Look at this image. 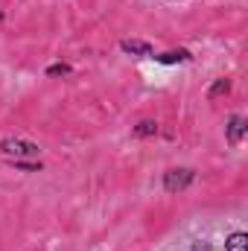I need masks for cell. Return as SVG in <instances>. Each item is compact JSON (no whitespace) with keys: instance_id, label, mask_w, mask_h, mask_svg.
I'll list each match as a JSON object with an SVG mask.
<instances>
[{"instance_id":"cell-1","label":"cell","mask_w":248,"mask_h":251,"mask_svg":"<svg viewBox=\"0 0 248 251\" xmlns=\"http://www.w3.org/2000/svg\"><path fill=\"white\" fill-rule=\"evenodd\" d=\"M0 152L6 155V161H32L38 158V143L24 140V137H3L0 140Z\"/></svg>"},{"instance_id":"cell-4","label":"cell","mask_w":248,"mask_h":251,"mask_svg":"<svg viewBox=\"0 0 248 251\" xmlns=\"http://www.w3.org/2000/svg\"><path fill=\"white\" fill-rule=\"evenodd\" d=\"M120 50L128 53V56H137V59H152V56H155L152 44H149V41H137V38H123V41H120Z\"/></svg>"},{"instance_id":"cell-5","label":"cell","mask_w":248,"mask_h":251,"mask_svg":"<svg viewBox=\"0 0 248 251\" xmlns=\"http://www.w3.org/2000/svg\"><path fill=\"white\" fill-rule=\"evenodd\" d=\"M155 62H161V64H181V62H190L193 56H190V50H167V53H155L152 56Z\"/></svg>"},{"instance_id":"cell-12","label":"cell","mask_w":248,"mask_h":251,"mask_svg":"<svg viewBox=\"0 0 248 251\" xmlns=\"http://www.w3.org/2000/svg\"><path fill=\"white\" fill-rule=\"evenodd\" d=\"M0 21H3V12H0Z\"/></svg>"},{"instance_id":"cell-6","label":"cell","mask_w":248,"mask_h":251,"mask_svg":"<svg viewBox=\"0 0 248 251\" xmlns=\"http://www.w3.org/2000/svg\"><path fill=\"white\" fill-rule=\"evenodd\" d=\"M225 249L228 251H248V234L246 231H234V234L225 240Z\"/></svg>"},{"instance_id":"cell-10","label":"cell","mask_w":248,"mask_h":251,"mask_svg":"<svg viewBox=\"0 0 248 251\" xmlns=\"http://www.w3.org/2000/svg\"><path fill=\"white\" fill-rule=\"evenodd\" d=\"M9 164H12L15 170H26V173H38V170H41V161H38V164H35V161H9Z\"/></svg>"},{"instance_id":"cell-11","label":"cell","mask_w":248,"mask_h":251,"mask_svg":"<svg viewBox=\"0 0 248 251\" xmlns=\"http://www.w3.org/2000/svg\"><path fill=\"white\" fill-rule=\"evenodd\" d=\"M193 251H207V246H193Z\"/></svg>"},{"instance_id":"cell-2","label":"cell","mask_w":248,"mask_h":251,"mask_svg":"<svg viewBox=\"0 0 248 251\" xmlns=\"http://www.w3.org/2000/svg\"><path fill=\"white\" fill-rule=\"evenodd\" d=\"M196 181V170L193 167H170L167 173H164V190L167 193H184L190 184Z\"/></svg>"},{"instance_id":"cell-7","label":"cell","mask_w":248,"mask_h":251,"mask_svg":"<svg viewBox=\"0 0 248 251\" xmlns=\"http://www.w3.org/2000/svg\"><path fill=\"white\" fill-rule=\"evenodd\" d=\"M225 94H231V79H216V82L207 88V100H219V97H225Z\"/></svg>"},{"instance_id":"cell-3","label":"cell","mask_w":248,"mask_h":251,"mask_svg":"<svg viewBox=\"0 0 248 251\" xmlns=\"http://www.w3.org/2000/svg\"><path fill=\"white\" fill-rule=\"evenodd\" d=\"M248 134V120L243 114H234V117H228V126H225V140L231 143V146H237V143H243V137Z\"/></svg>"},{"instance_id":"cell-8","label":"cell","mask_w":248,"mask_h":251,"mask_svg":"<svg viewBox=\"0 0 248 251\" xmlns=\"http://www.w3.org/2000/svg\"><path fill=\"white\" fill-rule=\"evenodd\" d=\"M152 134H158V123L155 120H140L134 126V137H152Z\"/></svg>"},{"instance_id":"cell-9","label":"cell","mask_w":248,"mask_h":251,"mask_svg":"<svg viewBox=\"0 0 248 251\" xmlns=\"http://www.w3.org/2000/svg\"><path fill=\"white\" fill-rule=\"evenodd\" d=\"M67 73H73V67L64 64V62H56V64L47 67V76H67Z\"/></svg>"}]
</instances>
